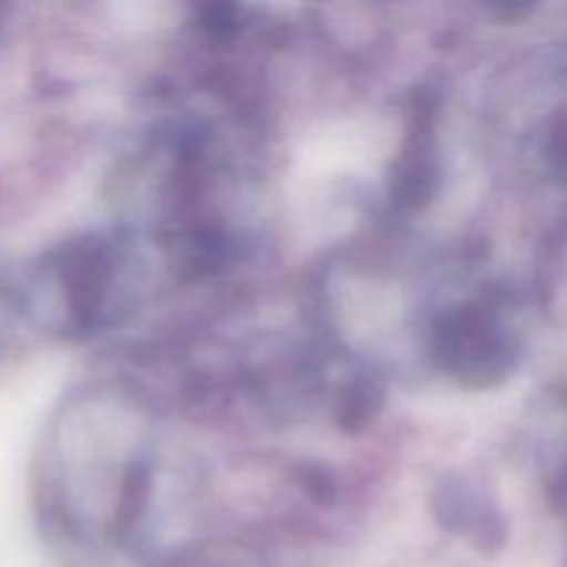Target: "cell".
<instances>
[{"label":"cell","mask_w":567,"mask_h":567,"mask_svg":"<svg viewBox=\"0 0 567 567\" xmlns=\"http://www.w3.org/2000/svg\"><path fill=\"white\" fill-rule=\"evenodd\" d=\"M507 336L496 313L482 305H463L441 316L435 327V358L446 374L468 385H491L507 371Z\"/></svg>","instance_id":"cell-1"},{"label":"cell","mask_w":567,"mask_h":567,"mask_svg":"<svg viewBox=\"0 0 567 567\" xmlns=\"http://www.w3.org/2000/svg\"><path fill=\"white\" fill-rule=\"evenodd\" d=\"M437 175L441 172L435 158V111L430 105H419L413 111V125L393 172V205L402 210L424 208L437 192Z\"/></svg>","instance_id":"cell-2"}]
</instances>
